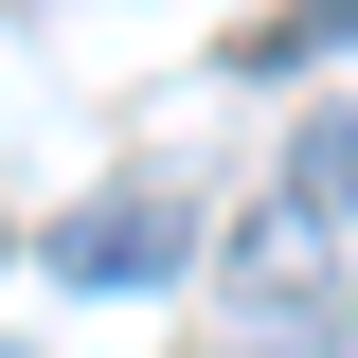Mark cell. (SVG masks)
Masks as SVG:
<instances>
[{
    "instance_id": "cell-1",
    "label": "cell",
    "mask_w": 358,
    "mask_h": 358,
    "mask_svg": "<svg viewBox=\"0 0 358 358\" xmlns=\"http://www.w3.org/2000/svg\"><path fill=\"white\" fill-rule=\"evenodd\" d=\"M215 358H341V268H322V215L233 233V268H215Z\"/></svg>"
},
{
    "instance_id": "cell-2",
    "label": "cell",
    "mask_w": 358,
    "mask_h": 358,
    "mask_svg": "<svg viewBox=\"0 0 358 358\" xmlns=\"http://www.w3.org/2000/svg\"><path fill=\"white\" fill-rule=\"evenodd\" d=\"M54 268H72V287H179V268H197V197H179V179H108V197L54 215Z\"/></svg>"
},
{
    "instance_id": "cell-3",
    "label": "cell",
    "mask_w": 358,
    "mask_h": 358,
    "mask_svg": "<svg viewBox=\"0 0 358 358\" xmlns=\"http://www.w3.org/2000/svg\"><path fill=\"white\" fill-rule=\"evenodd\" d=\"M287 215H358V108H322L287 143Z\"/></svg>"
},
{
    "instance_id": "cell-4",
    "label": "cell",
    "mask_w": 358,
    "mask_h": 358,
    "mask_svg": "<svg viewBox=\"0 0 358 358\" xmlns=\"http://www.w3.org/2000/svg\"><path fill=\"white\" fill-rule=\"evenodd\" d=\"M0 358H18V341H0Z\"/></svg>"
}]
</instances>
